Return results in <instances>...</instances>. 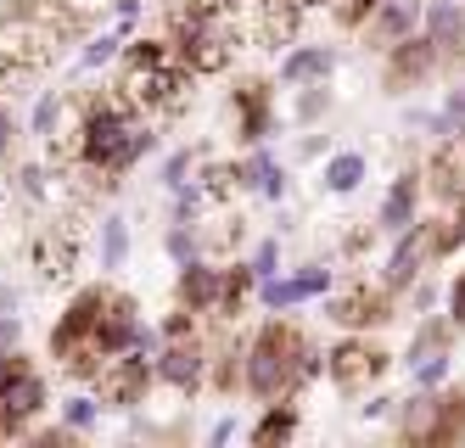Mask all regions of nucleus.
I'll return each mask as SVG.
<instances>
[{"label": "nucleus", "instance_id": "ddd939ff", "mask_svg": "<svg viewBox=\"0 0 465 448\" xmlns=\"http://www.w3.org/2000/svg\"><path fill=\"white\" fill-rule=\"evenodd\" d=\"M174 303L191 308V314H213L219 308V292H224V264L208 258V253H196L185 264H174Z\"/></svg>", "mask_w": 465, "mask_h": 448}, {"label": "nucleus", "instance_id": "aec40b11", "mask_svg": "<svg viewBox=\"0 0 465 448\" xmlns=\"http://www.w3.org/2000/svg\"><path fill=\"white\" fill-rule=\"evenodd\" d=\"M252 292H258V269H252L247 258L224 264V292H219V308H213L208 320H242L247 303H252Z\"/></svg>", "mask_w": 465, "mask_h": 448}, {"label": "nucleus", "instance_id": "4be33fe9", "mask_svg": "<svg viewBox=\"0 0 465 448\" xmlns=\"http://www.w3.org/2000/svg\"><path fill=\"white\" fill-rule=\"evenodd\" d=\"M102 415H107V409H102V398H95L90 387H74L68 398H56V421L68 426L74 437H90L95 426H102Z\"/></svg>", "mask_w": 465, "mask_h": 448}, {"label": "nucleus", "instance_id": "2eb2a0df", "mask_svg": "<svg viewBox=\"0 0 465 448\" xmlns=\"http://www.w3.org/2000/svg\"><path fill=\"white\" fill-rule=\"evenodd\" d=\"M420 12H426V0H387L381 12H371V23L359 28V45L364 51H387V45H398L404 34H415L420 28Z\"/></svg>", "mask_w": 465, "mask_h": 448}, {"label": "nucleus", "instance_id": "a211bd4d", "mask_svg": "<svg viewBox=\"0 0 465 448\" xmlns=\"http://www.w3.org/2000/svg\"><path fill=\"white\" fill-rule=\"evenodd\" d=\"M242 191H258L263 202H286V196H292V168L275 163L270 141H263V146H247V157H242Z\"/></svg>", "mask_w": 465, "mask_h": 448}, {"label": "nucleus", "instance_id": "58836bf2", "mask_svg": "<svg viewBox=\"0 0 465 448\" xmlns=\"http://www.w3.org/2000/svg\"><path fill=\"white\" fill-rule=\"evenodd\" d=\"M443 113H449L454 124H465V79H454V90L443 95Z\"/></svg>", "mask_w": 465, "mask_h": 448}, {"label": "nucleus", "instance_id": "a878e982", "mask_svg": "<svg viewBox=\"0 0 465 448\" xmlns=\"http://www.w3.org/2000/svg\"><path fill=\"white\" fill-rule=\"evenodd\" d=\"M95 247H102V269H124L129 264V219L124 214H102V224H95Z\"/></svg>", "mask_w": 465, "mask_h": 448}, {"label": "nucleus", "instance_id": "4c0bfd02", "mask_svg": "<svg viewBox=\"0 0 465 448\" xmlns=\"http://www.w3.org/2000/svg\"><path fill=\"white\" fill-rule=\"evenodd\" d=\"M0 348H23V320L17 314H0Z\"/></svg>", "mask_w": 465, "mask_h": 448}, {"label": "nucleus", "instance_id": "423d86ee", "mask_svg": "<svg viewBox=\"0 0 465 448\" xmlns=\"http://www.w3.org/2000/svg\"><path fill=\"white\" fill-rule=\"evenodd\" d=\"M325 325H337V331H381L398 320V292L381 286V281H353V286H331L325 297Z\"/></svg>", "mask_w": 465, "mask_h": 448}, {"label": "nucleus", "instance_id": "dca6fc26", "mask_svg": "<svg viewBox=\"0 0 465 448\" xmlns=\"http://www.w3.org/2000/svg\"><path fill=\"white\" fill-rule=\"evenodd\" d=\"M337 62H342V51H337V45H292V51L275 62V85L297 90V85L331 79V74H337Z\"/></svg>", "mask_w": 465, "mask_h": 448}, {"label": "nucleus", "instance_id": "a19ab883", "mask_svg": "<svg viewBox=\"0 0 465 448\" xmlns=\"http://www.w3.org/2000/svg\"><path fill=\"white\" fill-rule=\"evenodd\" d=\"M0 314H17V286L0 281Z\"/></svg>", "mask_w": 465, "mask_h": 448}, {"label": "nucleus", "instance_id": "b1692460", "mask_svg": "<svg viewBox=\"0 0 465 448\" xmlns=\"http://www.w3.org/2000/svg\"><path fill=\"white\" fill-rule=\"evenodd\" d=\"M454 336H460V331H454V320H449V314H443V320H438V314H420V320H415V331H410L404 364H415V359H426V353L454 348Z\"/></svg>", "mask_w": 465, "mask_h": 448}, {"label": "nucleus", "instance_id": "7c9ffc66", "mask_svg": "<svg viewBox=\"0 0 465 448\" xmlns=\"http://www.w3.org/2000/svg\"><path fill=\"white\" fill-rule=\"evenodd\" d=\"M196 163H203V152H191V146H180V152H169V157H163V168H157V180H163V185L174 191V185H185V174H191Z\"/></svg>", "mask_w": 465, "mask_h": 448}, {"label": "nucleus", "instance_id": "ea45409f", "mask_svg": "<svg viewBox=\"0 0 465 448\" xmlns=\"http://www.w3.org/2000/svg\"><path fill=\"white\" fill-rule=\"evenodd\" d=\"M297 157H303V163L325 157V141H320V134H303V141H297Z\"/></svg>", "mask_w": 465, "mask_h": 448}, {"label": "nucleus", "instance_id": "9d476101", "mask_svg": "<svg viewBox=\"0 0 465 448\" xmlns=\"http://www.w3.org/2000/svg\"><path fill=\"white\" fill-rule=\"evenodd\" d=\"M420 180H426V202H438V208L465 202V124L431 146V157L420 163Z\"/></svg>", "mask_w": 465, "mask_h": 448}, {"label": "nucleus", "instance_id": "0eeeda50", "mask_svg": "<svg viewBox=\"0 0 465 448\" xmlns=\"http://www.w3.org/2000/svg\"><path fill=\"white\" fill-rule=\"evenodd\" d=\"M275 79L270 74H242L230 90V129H236V146H263L281 129V101H275Z\"/></svg>", "mask_w": 465, "mask_h": 448}, {"label": "nucleus", "instance_id": "473e14b6", "mask_svg": "<svg viewBox=\"0 0 465 448\" xmlns=\"http://www.w3.org/2000/svg\"><path fill=\"white\" fill-rule=\"evenodd\" d=\"M438 297H443V286L438 281H431V274H420V281L404 292V303L415 308V314H431V308H438Z\"/></svg>", "mask_w": 465, "mask_h": 448}, {"label": "nucleus", "instance_id": "4468645a", "mask_svg": "<svg viewBox=\"0 0 465 448\" xmlns=\"http://www.w3.org/2000/svg\"><path fill=\"white\" fill-rule=\"evenodd\" d=\"M420 28L443 51V74H460L465 67V0H431L420 12Z\"/></svg>", "mask_w": 465, "mask_h": 448}, {"label": "nucleus", "instance_id": "79ce46f5", "mask_svg": "<svg viewBox=\"0 0 465 448\" xmlns=\"http://www.w3.org/2000/svg\"><path fill=\"white\" fill-rule=\"evenodd\" d=\"M426 6H431V0H426Z\"/></svg>", "mask_w": 465, "mask_h": 448}, {"label": "nucleus", "instance_id": "cd10ccee", "mask_svg": "<svg viewBox=\"0 0 465 448\" xmlns=\"http://www.w3.org/2000/svg\"><path fill=\"white\" fill-rule=\"evenodd\" d=\"M163 253H169V264L196 258V253H203V235H196V224H191V219H174L169 230H163Z\"/></svg>", "mask_w": 465, "mask_h": 448}, {"label": "nucleus", "instance_id": "f704fd0d", "mask_svg": "<svg viewBox=\"0 0 465 448\" xmlns=\"http://www.w3.org/2000/svg\"><path fill=\"white\" fill-rule=\"evenodd\" d=\"M443 303H449V320H454V331L465 336V269H460L454 281L443 286Z\"/></svg>", "mask_w": 465, "mask_h": 448}, {"label": "nucleus", "instance_id": "393cba45", "mask_svg": "<svg viewBox=\"0 0 465 448\" xmlns=\"http://www.w3.org/2000/svg\"><path fill=\"white\" fill-rule=\"evenodd\" d=\"M331 107H337V95H331V79L297 85V95H292V124L314 129V124H325V118H331Z\"/></svg>", "mask_w": 465, "mask_h": 448}, {"label": "nucleus", "instance_id": "f3484780", "mask_svg": "<svg viewBox=\"0 0 465 448\" xmlns=\"http://www.w3.org/2000/svg\"><path fill=\"white\" fill-rule=\"evenodd\" d=\"M297 432H303V403L275 398V403H258V421L247 426V443L252 448H286Z\"/></svg>", "mask_w": 465, "mask_h": 448}, {"label": "nucleus", "instance_id": "c756f323", "mask_svg": "<svg viewBox=\"0 0 465 448\" xmlns=\"http://www.w3.org/2000/svg\"><path fill=\"white\" fill-rule=\"evenodd\" d=\"M387 0H331V17H337V28H348V34H359L364 23H371V12H381Z\"/></svg>", "mask_w": 465, "mask_h": 448}, {"label": "nucleus", "instance_id": "6e6552de", "mask_svg": "<svg viewBox=\"0 0 465 448\" xmlns=\"http://www.w3.org/2000/svg\"><path fill=\"white\" fill-rule=\"evenodd\" d=\"M438 74H443V51L431 45V34H426V28L404 34L398 45L381 51V95H392V101H404L410 90L431 85Z\"/></svg>", "mask_w": 465, "mask_h": 448}, {"label": "nucleus", "instance_id": "1a4fd4ad", "mask_svg": "<svg viewBox=\"0 0 465 448\" xmlns=\"http://www.w3.org/2000/svg\"><path fill=\"white\" fill-rule=\"evenodd\" d=\"M331 286H337V269H331V264H297L292 274H263L252 303L263 308V314H286V308H297V303L325 297Z\"/></svg>", "mask_w": 465, "mask_h": 448}, {"label": "nucleus", "instance_id": "72a5a7b5", "mask_svg": "<svg viewBox=\"0 0 465 448\" xmlns=\"http://www.w3.org/2000/svg\"><path fill=\"white\" fill-rule=\"evenodd\" d=\"M392 409H398V398H392V393H364L359 421H364V426H371V421H392Z\"/></svg>", "mask_w": 465, "mask_h": 448}, {"label": "nucleus", "instance_id": "6ab92c4d", "mask_svg": "<svg viewBox=\"0 0 465 448\" xmlns=\"http://www.w3.org/2000/svg\"><path fill=\"white\" fill-rule=\"evenodd\" d=\"M364 180H371V157L364 152H353V146L325 152V163H320V191L325 196H353Z\"/></svg>", "mask_w": 465, "mask_h": 448}, {"label": "nucleus", "instance_id": "39448f33", "mask_svg": "<svg viewBox=\"0 0 465 448\" xmlns=\"http://www.w3.org/2000/svg\"><path fill=\"white\" fill-rule=\"evenodd\" d=\"M90 393L102 398V409H118V415H135V409H146V403H152V393H157L152 353L129 348V353L102 359V370L90 375Z\"/></svg>", "mask_w": 465, "mask_h": 448}, {"label": "nucleus", "instance_id": "9b49d317", "mask_svg": "<svg viewBox=\"0 0 465 448\" xmlns=\"http://www.w3.org/2000/svg\"><path fill=\"white\" fill-rule=\"evenodd\" d=\"M426 208V180H420V163L410 168H398L392 185L381 191V208H376V230L381 235H398V230H410Z\"/></svg>", "mask_w": 465, "mask_h": 448}, {"label": "nucleus", "instance_id": "bb28decb", "mask_svg": "<svg viewBox=\"0 0 465 448\" xmlns=\"http://www.w3.org/2000/svg\"><path fill=\"white\" fill-rule=\"evenodd\" d=\"M124 45H129V34H124L118 23H113V28H102V34H90L84 51H79V74H102V67H113Z\"/></svg>", "mask_w": 465, "mask_h": 448}, {"label": "nucleus", "instance_id": "c9c22d12", "mask_svg": "<svg viewBox=\"0 0 465 448\" xmlns=\"http://www.w3.org/2000/svg\"><path fill=\"white\" fill-rule=\"evenodd\" d=\"M12 146H17V118H12V101L0 95V163H12Z\"/></svg>", "mask_w": 465, "mask_h": 448}, {"label": "nucleus", "instance_id": "5701e85b", "mask_svg": "<svg viewBox=\"0 0 465 448\" xmlns=\"http://www.w3.org/2000/svg\"><path fill=\"white\" fill-rule=\"evenodd\" d=\"M68 113H74L68 90H40L35 113H28V134H35V141H56V134L68 129Z\"/></svg>", "mask_w": 465, "mask_h": 448}, {"label": "nucleus", "instance_id": "f03ea898", "mask_svg": "<svg viewBox=\"0 0 465 448\" xmlns=\"http://www.w3.org/2000/svg\"><path fill=\"white\" fill-rule=\"evenodd\" d=\"M325 375V348L286 314L258 320L247 336V398L275 403V398H297L303 387H314Z\"/></svg>", "mask_w": 465, "mask_h": 448}, {"label": "nucleus", "instance_id": "7ed1b4c3", "mask_svg": "<svg viewBox=\"0 0 465 448\" xmlns=\"http://www.w3.org/2000/svg\"><path fill=\"white\" fill-rule=\"evenodd\" d=\"M392 437L404 448H454L465 443V382L460 387H410L392 409Z\"/></svg>", "mask_w": 465, "mask_h": 448}, {"label": "nucleus", "instance_id": "f8f14e48", "mask_svg": "<svg viewBox=\"0 0 465 448\" xmlns=\"http://www.w3.org/2000/svg\"><path fill=\"white\" fill-rule=\"evenodd\" d=\"M426 269H431V253H426V224L415 219L410 230H398V235H392L387 264H381V274H376V281H381V286H392L398 297H404V292L420 281Z\"/></svg>", "mask_w": 465, "mask_h": 448}, {"label": "nucleus", "instance_id": "20e7f679", "mask_svg": "<svg viewBox=\"0 0 465 448\" xmlns=\"http://www.w3.org/2000/svg\"><path fill=\"white\" fill-rule=\"evenodd\" d=\"M392 364H398V353L387 348L381 336H371V331H342L325 348V382L337 387L342 398H364L371 387H381L387 375H392Z\"/></svg>", "mask_w": 465, "mask_h": 448}, {"label": "nucleus", "instance_id": "2f4dec72", "mask_svg": "<svg viewBox=\"0 0 465 448\" xmlns=\"http://www.w3.org/2000/svg\"><path fill=\"white\" fill-rule=\"evenodd\" d=\"M252 269H258V281L263 274H281V235H263L258 247H252V258H247Z\"/></svg>", "mask_w": 465, "mask_h": 448}, {"label": "nucleus", "instance_id": "c85d7f7f", "mask_svg": "<svg viewBox=\"0 0 465 448\" xmlns=\"http://www.w3.org/2000/svg\"><path fill=\"white\" fill-rule=\"evenodd\" d=\"M404 370H410V387H443L449 370H454V348L426 353V359H415V364H404Z\"/></svg>", "mask_w": 465, "mask_h": 448}, {"label": "nucleus", "instance_id": "f257e3e1", "mask_svg": "<svg viewBox=\"0 0 465 448\" xmlns=\"http://www.w3.org/2000/svg\"><path fill=\"white\" fill-rule=\"evenodd\" d=\"M157 325H146L141 314V297L124 292L113 281H95V286H79L45 336V353L56 364V375H68L74 387H90V375L102 370V359L113 353H157Z\"/></svg>", "mask_w": 465, "mask_h": 448}, {"label": "nucleus", "instance_id": "412c9836", "mask_svg": "<svg viewBox=\"0 0 465 448\" xmlns=\"http://www.w3.org/2000/svg\"><path fill=\"white\" fill-rule=\"evenodd\" d=\"M35 269H40V281H68L74 274V235L45 224L40 241H35Z\"/></svg>", "mask_w": 465, "mask_h": 448}, {"label": "nucleus", "instance_id": "e433bc0d", "mask_svg": "<svg viewBox=\"0 0 465 448\" xmlns=\"http://www.w3.org/2000/svg\"><path fill=\"white\" fill-rule=\"evenodd\" d=\"M230 437H247V426H242V421H236V415H219V421H213V426H208V443H213V448H224V443H230Z\"/></svg>", "mask_w": 465, "mask_h": 448}]
</instances>
